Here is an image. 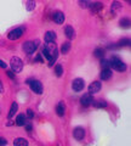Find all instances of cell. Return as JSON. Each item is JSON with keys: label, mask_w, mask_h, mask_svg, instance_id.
I'll use <instances>...</instances> for the list:
<instances>
[{"label": "cell", "mask_w": 131, "mask_h": 146, "mask_svg": "<svg viewBox=\"0 0 131 146\" xmlns=\"http://www.w3.org/2000/svg\"><path fill=\"white\" fill-rule=\"evenodd\" d=\"M43 55L47 58L49 66L52 67L53 65H55V62H56L57 57H58V49L56 46L55 42H50V43L46 44V46H45L44 50H43Z\"/></svg>", "instance_id": "cell-1"}, {"label": "cell", "mask_w": 131, "mask_h": 146, "mask_svg": "<svg viewBox=\"0 0 131 146\" xmlns=\"http://www.w3.org/2000/svg\"><path fill=\"white\" fill-rule=\"evenodd\" d=\"M109 66L113 68V70H115V71H118V72H124L126 70V65L120 60L119 57H117V56H113L111 58Z\"/></svg>", "instance_id": "cell-2"}, {"label": "cell", "mask_w": 131, "mask_h": 146, "mask_svg": "<svg viewBox=\"0 0 131 146\" xmlns=\"http://www.w3.org/2000/svg\"><path fill=\"white\" fill-rule=\"evenodd\" d=\"M10 66H11V70L15 73H20L22 71V68H23V62H22L20 57L13 56L10 61Z\"/></svg>", "instance_id": "cell-3"}, {"label": "cell", "mask_w": 131, "mask_h": 146, "mask_svg": "<svg viewBox=\"0 0 131 146\" xmlns=\"http://www.w3.org/2000/svg\"><path fill=\"white\" fill-rule=\"evenodd\" d=\"M27 83L29 84L30 89L33 90L35 94H38V95L43 94V85H41V83H40L39 80H35V79H30V80H28V82H27Z\"/></svg>", "instance_id": "cell-4"}, {"label": "cell", "mask_w": 131, "mask_h": 146, "mask_svg": "<svg viewBox=\"0 0 131 146\" xmlns=\"http://www.w3.org/2000/svg\"><path fill=\"white\" fill-rule=\"evenodd\" d=\"M22 35H23V28H15L9 33L7 38L10 40H17V39H20Z\"/></svg>", "instance_id": "cell-5"}, {"label": "cell", "mask_w": 131, "mask_h": 146, "mask_svg": "<svg viewBox=\"0 0 131 146\" xmlns=\"http://www.w3.org/2000/svg\"><path fill=\"white\" fill-rule=\"evenodd\" d=\"M37 48H38V46L35 45L34 42H24V43H23V50H24V52L28 54V55L33 54L35 50H37Z\"/></svg>", "instance_id": "cell-6"}, {"label": "cell", "mask_w": 131, "mask_h": 146, "mask_svg": "<svg viewBox=\"0 0 131 146\" xmlns=\"http://www.w3.org/2000/svg\"><path fill=\"white\" fill-rule=\"evenodd\" d=\"M92 101H93V98H92V95L90 93L83 95L81 99H80V104H81V106H84V107L90 106V105L92 104Z\"/></svg>", "instance_id": "cell-7"}, {"label": "cell", "mask_w": 131, "mask_h": 146, "mask_svg": "<svg viewBox=\"0 0 131 146\" xmlns=\"http://www.w3.org/2000/svg\"><path fill=\"white\" fill-rule=\"evenodd\" d=\"M84 86H85V83L81 78H76L73 80V83H72V88H73L74 91H81L84 89Z\"/></svg>", "instance_id": "cell-8"}, {"label": "cell", "mask_w": 131, "mask_h": 146, "mask_svg": "<svg viewBox=\"0 0 131 146\" xmlns=\"http://www.w3.org/2000/svg\"><path fill=\"white\" fill-rule=\"evenodd\" d=\"M101 90V83L98 80H95V82H92L91 84H90V86H89V93L91 94V95H93V94H96V93H98V91Z\"/></svg>", "instance_id": "cell-9"}, {"label": "cell", "mask_w": 131, "mask_h": 146, "mask_svg": "<svg viewBox=\"0 0 131 146\" xmlns=\"http://www.w3.org/2000/svg\"><path fill=\"white\" fill-rule=\"evenodd\" d=\"M73 136L76 140H83L85 138V129L81 128V127L75 128V129L73 130Z\"/></svg>", "instance_id": "cell-10"}, {"label": "cell", "mask_w": 131, "mask_h": 146, "mask_svg": "<svg viewBox=\"0 0 131 146\" xmlns=\"http://www.w3.org/2000/svg\"><path fill=\"white\" fill-rule=\"evenodd\" d=\"M52 20L55 21L57 25H62L63 22H65V15H63L61 11H56V12H53V15H52Z\"/></svg>", "instance_id": "cell-11"}, {"label": "cell", "mask_w": 131, "mask_h": 146, "mask_svg": "<svg viewBox=\"0 0 131 146\" xmlns=\"http://www.w3.org/2000/svg\"><path fill=\"white\" fill-rule=\"evenodd\" d=\"M100 77H101L102 80H109L112 78V71L109 70V68H103Z\"/></svg>", "instance_id": "cell-12"}, {"label": "cell", "mask_w": 131, "mask_h": 146, "mask_svg": "<svg viewBox=\"0 0 131 146\" xmlns=\"http://www.w3.org/2000/svg\"><path fill=\"white\" fill-rule=\"evenodd\" d=\"M89 7L91 10V12H100L103 9V5H102V3H92V4H90Z\"/></svg>", "instance_id": "cell-13"}, {"label": "cell", "mask_w": 131, "mask_h": 146, "mask_svg": "<svg viewBox=\"0 0 131 146\" xmlns=\"http://www.w3.org/2000/svg\"><path fill=\"white\" fill-rule=\"evenodd\" d=\"M65 34H66V36L68 39H73L75 36V32L73 29V27H72V26H67L65 28Z\"/></svg>", "instance_id": "cell-14"}, {"label": "cell", "mask_w": 131, "mask_h": 146, "mask_svg": "<svg viewBox=\"0 0 131 146\" xmlns=\"http://www.w3.org/2000/svg\"><path fill=\"white\" fill-rule=\"evenodd\" d=\"M56 39V33L52 31H49L45 33V42L46 43H50V42H55Z\"/></svg>", "instance_id": "cell-15"}, {"label": "cell", "mask_w": 131, "mask_h": 146, "mask_svg": "<svg viewBox=\"0 0 131 146\" xmlns=\"http://www.w3.org/2000/svg\"><path fill=\"white\" fill-rule=\"evenodd\" d=\"M56 112H57V115L60 116V117L65 116V113H66V106H65V104H63L62 101L58 102L57 107H56Z\"/></svg>", "instance_id": "cell-16"}, {"label": "cell", "mask_w": 131, "mask_h": 146, "mask_svg": "<svg viewBox=\"0 0 131 146\" xmlns=\"http://www.w3.org/2000/svg\"><path fill=\"white\" fill-rule=\"evenodd\" d=\"M13 145L15 146H28V141L23 138H17L13 140Z\"/></svg>", "instance_id": "cell-17"}, {"label": "cell", "mask_w": 131, "mask_h": 146, "mask_svg": "<svg viewBox=\"0 0 131 146\" xmlns=\"http://www.w3.org/2000/svg\"><path fill=\"white\" fill-rule=\"evenodd\" d=\"M105 54H106V50L103 48H97V49H95V51H93V55L98 58H103L105 57Z\"/></svg>", "instance_id": "cell-18"}, {"label": "cell", "mask_w": 131, "mask_h": 146, "mask_svg": "<svg viewBox=\"0 0 131 146\" xmlns=\"http://www.w3.org/2000/svg\"><path fill=\"white\" fill-rule=\"evenodd\" d=\"M26 116L24 115H18L16 118V125H18V127H22V125H24L26 124Z\"/></svg>", "instance_id": "cell-19"}, {"label": "cell", "mask_w": 131, "mask_h": 146, "mask_svg": "<svg viewBox=\"0 0 131 146\" xmlns=\"http://www.w3.org/2000/svg\"><path fill=\"white\" fill-rule=\"evenodd\" d=\"M17 110H18V105H17V102H12L11 110H10V112H9V118H12L13 116H15L17 113Z\"/></svg>", "instance_id": "cell-20"}, {"label": "cell", "mask_w": 131, "mask_h": 146, "mask_svg": "<svg viewBox=\"0 0 131 146\" xmlns=\"http://www.w3.org/2000/svg\"><path fill=\"white\" fill-rule=\"evenodd\" d=\"M121 9V4L119 3V1H113L112 3V7H111V11L113 12V13H115L118 10H120Z\"/></svg>", "instance_id": "cell-21"}, {"label": "cell", "mask_w": 131, "mask_h": 146, "mask_svg": "<svg viewBox=\"0 0 131 146\" xmlns=\"http://www.w3.org/2000/svg\"><path fill=\"white\" fill-rule=\"evenodd\" d=\"M26 9H27V11L34 10V9H35V1H34V0H27Z\"/></svg>", "instance_id": "cell-22"}, {"label": "cell", "mask_w": 131, "mask_h": 146, "mask_svg": "<svg viewBox=\"0 0 131 146\" xmlns=\"http://www.w3.org/2000/svg\"><path fill=\"white\" fill-rule=\"evenodd\" d=\"M120 27H123V28H129L130 27V20L129 18H121L120 20Z\"/></svg>", "instance_id": "cell-23"}, {"label": "cell", "mask_w": 131, "mask_h": 146, "mask_svg": "<svg viewBox=\"0 0 131 146\" xmlns=\"http://www.w3.org/2000/svg\"><path fill=\"white\" fill-rule=\"evenodd\" d=\"M69 49H70V43H69V42L63 43L62 48H61V52H62V54H67V52L69 51Z\"/></svg>", "instance_id": "cell-24"}, {"label": "cell", "mask_w": 131, "mask_h": 146, "mask_svg": "<svg viewBox=\"0 0 131 146\" xmlns=\"http://www.w3.org/2000/svg\"><path fill=\"white\" fill-rule=\"evenodd\" d=\"M90 0H79V5L81 9H88L90 6Z\"/></svg>", "instance_id": "cell-25"}, {"label": "cell", "mask_w": 131, "mask_h": 146, "mask_svg": "<svg viewBox=\"0 0 131 146\" xmlns=\"http://www.w3.org/2000/svg\"><path fill=\"white\" fill-rule=\"evenodd\" d=\"M128 45H130V39L125 38V39H121L120 42L118 43V46L121 48V46H128Z\"/></svg>", "instance_id": "cell-26"}, {"label": "cell", "mask_w": 131, "mask_h": 146, "mask_svg": "<svg viewBox=\"0 0 131 146\" xmlns=\"http://www.w3.org/2000/svg\"><path fill=\"white\" fill-rule=\"evenodd\" d=\"M62 73H63L62 66H61V65H56V67H55V74H56L57 77H61Z\"/></svg>", "instance_id": "cell-27"}, {"label": "cell", "mask_w": 131, "mask_h": 146, "mask_svg": "<svg viewBox=\"0 0 131 146\" xmlns=\"http://www.w3.org/2000/svg\"><path fill=\"white\" fill-rule=\"evenodd\" d=\"M92 104H93L96 107H100V108L107 107V102H106V101H98V104H95V102H92Z\"/></svg>", "instance_id": "cell-28"}, {"label": "cell", "mask_w": 131, "mask_h": 146, "mask_svg": "<svg viewBox=\"0 0 131 146\" xmlns=\"http://www.w3.org/2000/svg\"><path fill=\"white\" fill-rule=\"evenodd\" d=\"M101 66H102V68H108L109 67V61H107V60H101Z\"/></svg>", "instance_id": "cell-29"}, {"label": "cell", "mask_w": 131, "mask_h": 146, "mask_svg": "<svg viewBox=\"0 0 131 146\" xmlns=\"http://www.w3.org/2000/svg\"><path fill=\"white\" fill-rule=\"evenodd\" d=\"M6 74L9 76V77H10V78L11 79H15V72H13V71H6Z\"/></svg>", "instance_id": "cell-30"}, {"label": "cell", "mask_w": 131, "mask_h": 146, "mask_svg": "<svg viewBox=\"0 0 131 146\" xmlns=\"http://www.w3.org/2000/svg\"><path fill=\"white\" fill-rule=\"evenodd\" d=\"M27 117H28L29 119H32V118L34 117V113H33V111H32V110H27Z\"/></svg>", "instance_id": "cell-31"}, {"label": "cell", "mask_w": 131, "mask_h": 146, "mask_svg": "<svg viewBox=\"0 0 131 146\" xmlns=\"http://www.w3.org/2000/svg\"><path fill=\"white\" fill-rule=\"evenodd\" d=\"M4 145H7V140L4 138H0V146H4Z\"/></svg>", "instance_id": "cell-32"}, {"label": "cell", "mask_w": 131, "mask_h": 146, "mask_svg": "<svg viewBox=\"0 0 131 146\" xmlns=\"http://www.w3.org/2000/svg\"><path fill=\"white\" fill-rule=\"evenodd\" d=\"M26 130L27 131H32V128H33V127H32V124H30V123H26Z\"/></svg>", "instance_id": "cell-33"}, {"label": "cell", "mask_w": 131, "mask_h": 146, "mask_svg": "<svg viewBox=\"0 0 131 146\" xmlns=\"http://www.w3.org/2000/svg\"><path fill=\"white\" fill-rule=\"evenodd\" d=\"M0 67L4 68V70H6V68H7V65H6V63L4 62L3 60H0Z\"/></svg>", "instance_id": "cell-34"}, {"label": "cell", "mask_w": 131, "mask_h": 146, "mask_svg": "<svg viewBox=\"0 0 131 146\" xmlns=\"http://www.w3.org/2000/svg\"><path fill=\"white\" fill-rule=\"evenodd\" d=\"M37 61H38V62H43V60H41V57H40V56H39V55H38V56H37V57H35V62H37Z\"/></svg>", "instance_id": "cell-35"}, {"label": "cell", "mask_w": 131, "mask_h": 146, "mask_svg": "<svg viewBox=\"0 0 131 146\" xmlns=\"http://www.w3.org/2000/svg\"><path fill=\"white\" fill-rule=\"evenodd\" d=\"M4 93V89H3V85H1V80H0V94Z\"/></svg>", "instance_id": "cell-36"}, {"label": "cell", "mask_w": 131, "mask_h": 146, "mask_svg": "<svg viewBox=\"0 0 131 146\" xmlns=\"http://www.w3.org/2000/svg\"><path fill=\"white\" fill-rule=\"evenodd\" d=\"M128 1H129V3H131V0H128Z\"/></svg>", "instance_id": "cell-37"}]
</instances>
